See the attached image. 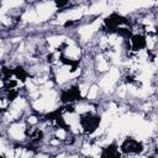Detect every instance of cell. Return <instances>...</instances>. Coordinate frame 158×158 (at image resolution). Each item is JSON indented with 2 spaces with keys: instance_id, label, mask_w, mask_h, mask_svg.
<instances>
[{
  "instance_id": "cell-1",
  "label": "cell",
  "mask_w": 158,
  "mask_h": 158,
  "mask_svg": "<svg viewBox=\"0 0 158 158\" xmlns=\"http://www.w3.org/2000/svg\"><path fill=\"white\" fill-rule=\"evenodd\" d=\"M60 53H62L63 60L73 64H79L85 53V49H84V46L74 36H69L67 42L62 47Z\"/></svg>"
},
{
  "instance_id": "cell-2",
  "label": "cell",
  "mask_w": 158,
  "mask_h": 158,
  "mask_svg": "<svg viewBox=\"0 0 158 158\" xmlns=\"http://www.w3.org/2000/svg\"><path fill=\"white\" fill-rule=\"evenodd\" d=\"M28 125L25 118H20L10 122L5 128H1V135H5L14 143H27Z\"/></svg>"
},
{
  "instance_id": "cell-3",
  "label": "cell",
  "mask_w": 158,
  "mask_h": 158,
  "mask_svg": "<svg viewBox=\"0 0 158 158\" xmlns=\"http://www.w3.org/2000/svg\"><path fill=\"white\" fill-rule=\"evenodd\" d=\"M33 7L40 25L48 23L49 21H52L60 10L58 2L54 0H41L37 4H35Z\"/></svg>"
},
{
  "instance_id": "cell-4",
  "label": "cell",
  "mask_w": 158,
  "mask_h": 158,
  "mask_svg": "<svg viewBox=\"0 0 158 158\" xmlns=\"http://www.w3.org/2000/svg\"><path fill=\"white\" fill-rule=\"evenodd\" d=\"M80 117H81L80 120H81L83 132L86 136L91 135L101 123V114H99V112L84 115V116H80Z\"/></svg>"
},
{
  "instance_id": "cell-5",
  "label": "cell",
  "mask_w": 158,
  "mask_h": 158,
  "mask_svg": "<svg viewBox=\"0 0 158 158\" xmlns=\"http://www.w3.org/2000/svg\"><path fill=\"white\" fill-rule=\"evenodd\" d=\"M111 67H112V63H111L106 52L98 51V52L94 53V68H95V72H96L98 77L109 72Z\"/></svg>"
},
{
  "instance_id": "cell-6",
  "label": "cell",
  "mask_w": 158,
  "mask_h": 158,
  "mask_svg": "<svg viewBox=\"0 0 158 158\" xmlns=\"http://www.w3.org/2000/svg\"><path fill=\"white\" fill-rule=\"evenodd\" d=\"M144 48L153 54L158 52V33L157 32H149L144 35Z\"/></svg>"
}]
</instances>
